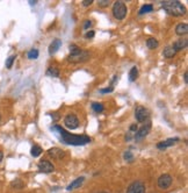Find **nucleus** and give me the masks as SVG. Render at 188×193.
<instances>
[{"instance_id":"1a4fd4ad","label":"nucleus","mask_w":188,"mask_h":193,"mask_svg":"<svg viewBox=\"0 0 188 193\" xmlns=\"http://www.w3.org/2000/svg\"><path fill=\"white\" fill-rule=\"evenodd\" d=\"M172 184V177L168 173H164L158 178V186L161 190H167Z\"/></svg>"},{"instance_id":"39448f33","label":"nucleus","mask_w":188,"mask_h":193,"mask_svg":"<svg viewBox=\"0 0 188 193\" xmlns=\"http://www.w3.org/2000/svg\"><path fill=\"white\" fill-rule=\"evenodd\" d=\"M151 127H152L151 121H146V122H144L143 126L139 128V129H137V132H136L135 135H134L135 141L139 142V141H142L143 139H145V137L149 135L150 130H151Z\"/></svg>"},{"instance_id":"f257e3e1","label":"nucleus","mask_w":188,"mask_h":193,"mask_svg":"<svg viewBox=\"0 0 188 193\" xmlns=\"http://www.w3.org/2000/svg\"><path fill=\"white\" fill-rule=\"evenodd\" d=\"M50 129L62 143L67 144V145H85L87 143H91V141H92L90 136L70 134L64 128H62L61 126H57V124L52 126Z\"/></svg>"},{"instance_id":"f704fd0d","label":"nucleus","mask_w":188,"mask_h":193,"mask_svg":"<svg viewBox=\"0 0 188 193\" xmlns=\"http://www.w3.org/2000/svg\"><path fill=\"white\" fill-rule=\"evenodd\" d=\"M131 137H132V134H131V133H128V135H126V141H130Z\"/></svg>"},{"instance_id":"6ab92c4d","label":"nucleus","mask_w":188,"mask_h":193,"mask_svg":"<svg viewBox=\"0 0 188 193\" xmlns=\"http://www.w3.org/2000/svg\"><path fill=\"white\" fill-rule=\"evenodd\" d=\"M137 78H138V69H137V66H132L131 70L129 71V80L135 82Z\"/></svg>"},{"instance_id":"c756f323","label":"nucleus","mask_w":188,"mask_h":193,"mask_svg":"<svg viewBox=\"0 0 188 193\" xmlns=\"http://www.w3.org/2000/svg\"><path fill=\"white\" fill-rule=\"evenodd\" d=\"M92 27V21L91 20H86L85 22H84V30H90V28Z\"/></svg>"},{"instance_id":"a211bd4d","label":"nucleus","mask_w":188,"mask_h":193,"mask_svg":"<svg viewBox=\"0 0 188 193\" xmlns=\"http://www.w3.org/2000/svg\"><path fill=\"white\" fill-rule=\"evenodd\" d=\"M146 45L149 49H157L158 48V45H159V42L156 40L155 37H150V38H147L146 40Z\"/></svg>"},{"instance_id":"4468645a","label":"nucleus","mask_w":188,"mask_h":193,"mask_svg":"<svg viewBox=\"0 0 188 193\" xmlns=\"http://www.w3.org/2000/svg\"><path fill=\"white\" fill-rule=\"evenodd\" d=\"M187 44H188L187 38H180V40H178V41L173 44V49L176 50V51H180V50H182V49H186V48H187Z\"/></svg>"},{"instance_id":"ddd939ff","label":"nucleus","mask_w":188,"mask_h":193,"mask_svg":"<svg viewBox=\"0 0 188 193\" xmlns=\"http://www.w3.org/2000/svg\"><path fill=\"white\" fill-rule=\"evenodd\" d=\"M62 47V41L59 38H55L49 45V55L52 56L53 53H56L58 51V49Z\"/></svg>"},{"instance_id":"9d476101","label":"nucleus","mask_w":188,"mask_h":193,"mask_svg":"<svg viewBox=\"0 0 188 193\" xmlns=\"http://www.w3.org/2000/svg\"><path fill=\"white\" fill-rule=\"evenodd\" d=\"M37 166H38V170L43 173H50L55 170V166H53L52 163H50L49 160H41Z\"/></svg>"},{"instance_id":"a878e982","label":"nucleus","mask_w":188,"mask_h":193,"mask_svg":"<svg viewBox=\"0 0 188 193\" xmlns=\"http://www.w3.org/2000/svg\"><path fill=\"white\" fill-rule=\"evenodd\" d=\"M30 154H32V156L33 157H38L42 154V148L40 145H33Z\"/></svg>"},{"instance_id":"dca6fc26","label":"nucleus","mask_w":188,"mask_h":193,"mask_svg":"<svg viewBox=\"0 0 188 193\" xmlns=\"http://www.w3.org/2000/svg\"><path fill=\"white\" fill-rule=\"evenodd\" d=\"M188 33V25L185 22H181L176 27V34L179 36H184Z\"/></svg>"},{"instance_id":"58836bf2","label":"nucleus","mask_w":188,"mask_h":193,"mask_svg":"<svg viewBox=\"0 0 188 193\" xmlns=\"http://www.w3.org/2000/svg\"><path fill=\"white\" fill-rule=\"evenodd\" d=\"M0 121H1V115H0Z\"/></svg>"},{"instance_id":"7ed1b4c3","label":"nucleus","mask_w":188,"mask_h":193,"mask_svg":"<svg viewBox=\"0 0 188 193\" xmlns=\"http://www.w3.org/2000/svg\"><path fill=\"white\" fill-rule=\"evenodd\" d=\"M127 6L123 1H116L113 5V15L116 20H123L127 15Z\"/></svg>"},{"instance_id":"b1692460","label":"nucleus","mask_w":188,"mask_h":193,"mask_svg":"<svg viewBox=\"0 0 188 193\" xmlns=\"http://www.w3.org/2000/svg\"><path fill=\"white\" fill-rule=\"evenodd\" d=\"M123 158H124L126 162L131 163V162H134V160H135V156H134V154H132L130 150H127V151L123 154Z\"/></svg>"},{"instance_id":"f8f14e48","label":"nucleus","mask_w":188,"mask_h":193,"mask_svg":"<svg viewBox=\"0 0 188 193\" xmlns=\"http://www.w3.org/2000/svg\"><path fill=\"white\" fill-rule=\"evenodd\" d=\"M180 141L179 137H171V139H167V140L163 141V142H159L157 144V148L160 149V150H164V149L168 148V147H172L176 143H178Z\"/></svg>"},{"instance_id":"72a5a7b5","label":"nucleus","mask_w":188,"mask_h":193,"mask_svg":"<svg viewBox=\"0 0 188 193\" xmlns=\"http://www.w3.org/2000/svg\"><path fill=\"white\" fill-rule=\"evenodd\" d=\"M92 4H93V0H84L82 1V6H85V7H88Z\"/></svg>"},{"instance_id":"2f4dec72","label":"nucleus","mask_w":188,"mask_h":193,"mask_svg":"<svg viewBox=\"0 0 188 193\" xmlns=\"http://www.w3.org/2000/svg\"><path fill=\"white\" fill-rule=\"evenodd\" d=\"M137 129H138V127H137V124H136V123H134V124H131L130 127H129V133H131V134H134V133L137 132Z\"/></svg>"},{"instance_id":"423d86ee","label":"nucleus","mask_w":188,"mask_h":193,"mask_svg":"<svg viewBox=\"0 0 188 193\" xmlns=\"http://www.w3.org/2000/svg\"><path fill=\"white\" fill-rule=\"evenodd\" d=\"M135 118L138 122H146L150 119V111L143 106H138L135 109Z\"/></svg>"},{"instance_id":"393cba45","label":"nucleus","mask_w":188,"mask_h":193,"mask_svg":"<svg viewBox=\"0 0 188 193\" xmlns=\"http://www.w3.org/2000/svg\"><path fill=\"white\" fill-rule=\"evenodd\" d=\"M38 55H40V53H38V50L37 49H30L28 51V53H27V57H28L29 59H37V58H38Z\"/></svg>"},{"instance_id":"473e14b6","label":"nucleus","mask_w":188,"mask_h":193,"mask_svg":"<svg viewBox=\"0 0 188 193\" xmlns=\"http://www.w3.org/2000/svg\"><path fill=\"white\" fill-rule=\"evenodd\" d=\"M94 35H95V33H94L93 30H87V33H86L85 37L86 38H93Z\"/></svg>"},{"instance_id":"4c0bfd02","label":"nucleus","mask_w":188,"mask_h":193,"mask_svg":"<svg viewBox=\"0 0 188 193\" xmlns=\"http://www.w3.org/2000/svg\"><path fill=\"white\" fill-rule=\"evenodd\" d=\"M4 160V152L2 151H0V162Z\"/></svg>"},{"instance_id":"2eb2a0df","label":"nucleus","mask_w":188,"mask_h":193,"mask_svg":"<svg viewBox=\"0 0 188 193\" xmlns=\"http://www.w3.org/2000/svg\"><path fill=\"white\" fill-rule=\"evenodd\" d=\"M84 180H85V177H79L77 179H74V180L66 187V190H67V191H72V190H76V189H78V187H80L82 185V183H84Z\"/></svg>"},{"instance_id":"aec40b11","label":"nucleus","mask_w":188,"mask_h":193,"mask_svg":"<svg viewBox=\"0 0 188 193\" xmlns=\"http://www.w3.org/2000/svg\"><path fill=\"white\" fill-rule=\"evenodd\" d=\"M153 11V6L151 4H146V5H143L141 9H139L138 14L139 15H143V14H146V13H150Z\"/></svg>"},{"instance_id":"9b49d317","label":"nucleus","mask_w":188,"mask_h":193,"mask_svg":"<svg viewBox=\"0 0 188 193\" xmlns=\"http://www.w3.org/2000/svg\"><path fill=\"white\" fill-rule=\"evenodd\" d=\"M48 155H49L50 157H52L53 160H61L65 157V151L59 148H50L49 150H48Z\"/></svg>"},{"instance_id":"e433bc0d","label":"nucleus","mask_w":188,"mask_h":193,"mask_svg":"<svg viewBox=\"0 0 188 193\" xmlns=\"http://www.w3.org/2000/svg\"><path fill=\"white\" fill-rule=\"evenodd\" d=\"M36 3L37 1H35V0H30V1H29V5H32V6H33V5H36Z\"/></svg>"},{"instance_id":"bb28decb","label":"nucleus","mask_w":188,"mask_h":193,"mask_svg":"<svg viewBox=\"0 0 188 193\" xmlns=\"http://www.w3.org/2000/svg\"><path fill=\"white\" fill-rule=\"evenodd\" d=\"M14 61H15V56H14V55H13V56H9V57L6 59V68H7V69H11L13 66Z\"/></svg>"},{"instance_id":"f03ea898","label":"nucleus","mask_w":188,"mask_h":193,"mask_svg":"<svg viewBox=\"0 0 188 193\" xmlns=\"http://www.w3.org/2000/svg\"><path fill=\"white\" fill-rule=\"evenodd\" d=\"M161 6L170 15H173V17H182L186 14V7L178 0L161 1Z\"/></svg>"},{"instance_id":"7c9ffc66","label":"nucleus","mask_w":188,"mask_h":193,"mask_svg":"<svg viewBox=\"0 0 188 193\" xmlns=\"http://www.w3.org/2000/svg\"><path fill=\"white\" fill-rule=\"evenodd\" d=\"M114 91V87L111 86V87H107V89H101L100 90V93H111Z\"/></svg>"},{"instance_id":"c85d7f7f","label":"nucleus","mask_w":188,"mask_h":193,"mask_svg":"<svg viewBox=\"0 0 188 193\" xmlns=\"http://www.w3.org/2000/svg\"><path fill=\"white\" fill-rule=\"evenodd\" d=\"M98 4H99V6H100V7L105 8V7H108V6L111 5V1H109V0H100Z\"/></svg>"},{"instance_id":"cd10ccee","label":"nucleus","mask_w":188,"mask_h":193,"mask_svg":"<svg viewBox=\"0 0 188 193\" xmlns=\"http://www.w3.org/2000/svg\"><path fill=\"white\" fill-rule=\"evenodd\" d=\"M69 49H70V53H78L79 50H82L78 45H76V44H71L69 47Z\"/></svg>"},{"instance_id":"5701e85b","label":"nucleus","mask_w":188,"mask_h":193,"mask_svg":"<svg viewBox=\"0 0 188 193\" xmlns=\"http://www.w3.org/2000/svg\"><path fill=\"white\" fill-rule=\"evenodd\" d=\"M92 109H93L95 113H101V112H103L105 107H103L102 104H100V103H92Z\"/></svg>"},{"instance_id":"0eeeda50","label":"nucleus","mask_w":188,"mask_h":193,"mask_svg":"<svg viewBox=\"0 0 188 193\" xmlns=\"http://www.w3.org/2000/svg\"><path fill=\"white\" fill-rule=\"evenodd\" d=\"M64 124L69 129H77L79 127V119L74 114H67L64 118Z\"/></svg>"},{"instance_id":"4be33fe9","label":"nucleus","mask_w":188,"mask_h":193,"mask_svg":"<svg viewBox=\"0 0 188 193\" xmlns=\"http://www.w3.org/2000/svg\"><path fill=\"white\" fill-rule=\"evenodd\" d=\"M12 187L13 189H17V190H21L23 189V186H25V184H23V181L21 180V179H19V178H17L15 180L12 181Z\"/></svg>"},{"instance_id":"f3484780","label":"nucleus","mask_w":188,"mask_h":193,"mask_svg":"<svg viewBox=\"0 0 188 193\" xmlns=\"http://www.w3.org/2000/svg\"><path fill=\"white\" fill-rule=\"evenodd\" d=\"M176 51L173 49V47H166L163 51L164 57H166V58H173L176 56Z\"/></svg>"},{"instance_id":"6e6552de","label":"nucleus","mask_w":188,"mask_h":193,"mask_svg":"<svg viewBox=\"0 0 188 193\" xmlns=\"http://www.w3.org/2000/svg\"><path fill=\"white\" fill-rule=\"evenodd\" d=\"M127 193H145V185L141 180L134 181L129 185Z\"/></svg>"},{"instance_id":"20e7f679","label":"nucleus","mask_w":188,"mask_h":193,"mask_svg":"<svg viewBox=\"0 0 188 193\" xmlns=\"http://www.w3.org/2000/svg\"><path fill=\"white\" fill-rule=\"evenodd\" d=\"M90 59V53L86 50H79L76 53H70L67 61L70 63H84Z\"/></svg>"},{"instance_id":"c9c22d12","label":"nucleus","mask_w":188,"mask_h":193,"mask_svg":"<svg viewBox=\"0 0 188 193\" xmlns=\"http://www.w3.org/2000/svg\"><path fill=\"white\" fill-rule=\"evenodd\" d=\"M187 76H188V74H187V72H185V74H184V79H185V83H186V84H187V83H188V77H187Z\"/></svg>"},{"instance_id":"412c9836","label":"nucleus","mask_w":188,"mask_h":193,"mask_svg":"<svg viewBox=\"0 0 188 193\" xmlns=\"http://www.w3.org/2000/svg\"><path fill=\"white\" fill-rule=\"evenodd\" d=\"M47 76H49V77H59V70L56 69V68H49L48 70H47Z\"/></svg>"},{"instance_id":"ea45409f","label":"nucleus","mask_w":188,"mask_h":193,"mask_svg":"<svg viewBox=\"0 0 188 193\" xmlns=\"http://www.w3.org/2000/svg\"><path fill=\"white\" fill-rule=\"evenodd\" d=\"M100 193H107V192H100Z\"/></svg>"}]
</instances>
